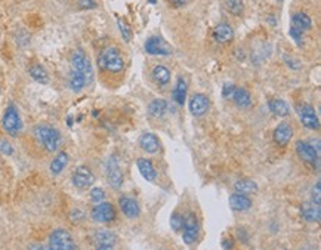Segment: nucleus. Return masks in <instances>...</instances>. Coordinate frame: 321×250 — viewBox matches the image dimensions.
<instances>
[{
  "mask_svg": "<svg viewBox=\"0 0 321 250\" xmlns=\"http://www.w3.org/2000/svg\"><path fill=\"white\" fill-rule=\"evenodd\" d=\"M296 153L297 156L300 157V160H303L306 164L309 166H318V161H320V154L315 151V148L309 144V142H305V141H297L296 142Z\"/></svg>",
  "mask_w": 321,
  "mask_h": 250,
  "instance_id": "6e6552de",
  "label": "nucleus"
},
{
  "mask_svg": "<svg viewBox=\"0 0 321 250\" xmlns=\"http://www.w3.org/2000/svg\"><path fill=\"white\" fill-rule=\"evenodd\" d=\"M234 188L238 194H252L257 191V185L252 179H240L234 184Z\"/></svg>",
  "mask_w": 321,
  "mask_h": 250,
  "instance_id": "c85d7f7f",
  "label": "nucleus"
},
{
  "mask_svg": "<svg viewBox=\"0 0 321 250\" xmlns=\"http://www.w3.org/2000/svg\"><path fill=\"white\" fill-rule=\"evenodd\" d=\"M91 216L95 222L98 223H108V222H113L114 218H116V209L111 203H99L96 204L92 212H91Z\"/></svg>",
  "mask_w": 321,
  "mask_h": 250,
  "instance_id": "423d86ee",
  "label": "nucleus"
},
{
  "mask_svg": "<svg viewBox=\"0 0 321 250\" xmlns=\"http://www.w3.org/2000/svg\"><path fill=\"white\" fill-rule=\"evenodd\" d=\"M70 219L73 220V222H82L83 219H85V213L82 212V210H79V209H73L71 210V213H70Z\"/></svg>",
  "mask_w": 321,
  "mask_h": 250,
  "instance_id": "58836bf2",
  "label": "nucleus"
},
{
  "mask_svg": "<svg viewBox=\"0 0 321 250\" xmlns=\"http://www.w3.org/2000/svg\"><path fill=\"white\" fill-rule=\"evenodd\" d=\"M30 76H32L37 83H42V85L49 83V74H48V71H46V68H45L43 65H39V64L33 65V67L30 68Z\"/></svg>",
  "mask_w": 321,
  "mask_h": 250,
  "instance_id": "c756f323",
  "label": "nucleus"
},
{
  "mask_svg": "<svg viewBox=\"0 0 321 250\" xmlns=\"http://www.w3.org/2000/svg\"><path fill=\"white\" fill-rule=\"evenodd\" d=\"M229 206L235 212H246L252 207V200L249 197H246L244 194L235 192L229 197Z\"/></svg>",
  "mask_w": 321,
  "mask_h": 250,
  "instance_id": "a211bd4d",
  "label": "nucleus"
},
{
  "mask_svg": "<svg viewBox=\"0 0 321 250\" xmlns=\"http://www.w3.org/2000/svg\"><path fill=\"white\" fill-rule=\"evenodd\" d=\"M154 82L160 86H164L170 82V71L164 67V65H156L153 68V73H151Z\"/></svg>",
  "mask_w": 321,
  "mask_h": 250,
  "instance_id": "a878e982",
  "label": "nucleus"
},
{
  "mask_svg": "<svg viewBox=\"0 0 321 250\" xmlns=\"http://www.w3.org/2000/svg\"><path fill=\"white\" fill-rule=\"evenodd\" d=\"M268 108L277 117H287L290 114V108H289L287 102H284L283 99H269Z\"/></svg>",
  "mask_w": 321,
  "mask_h": 250,
  "instance_id": "5701e85b",
  "label": "nucleus"
},
{
  "mask_svg": "<svg viewBox=\"0 0 321 250\" xmlns=\"http://www.w3.org/2000/svg\"><path fill=\"white\" fill-rule=\"evenodd\" d=\"M170 3H172L175 8H184V6L188 3V0H170Z\"/></svg>",
  "mask_w": 321,
  "mask_h": 250,
  "instance_id": "37998d69",
  "label": "nucleus"
},
{
  "mask_svg": "<svg viewBox=\"0 0 321 250\" xmlns=\"http://www.w3.org/2000/svg\"><path fill=\"white\" fill-rule=\"evenodd\" d=\"M184 216L181 215V213H173L172 215V218H170V226L173 228V231H176V232H181L182 231V228H184Z\"/></svg>",
  "mask_w": 321,
  "mask_h": 250,
  "instance_id": "473e14b6",
  "label": "nucleus"
},
{
  "mask_svg": "<svg viewBox=\"0 0 321 250\" xmlns=\"http://www.w3.org/2000/svg\"><path fill=\"white\" fill-rule=\"evenodd\" d=\"M96 250H114V246H98Z\"/></svg>",
  "mask_w": 321,
  "mask_h": 250,
  "instance_id": "a18cd8bd",
  "label": "nucleus"
},
{
  "mask_svg": "<svg viewBox=\"0 0 321 250\" xmlns=\"http://www.w3.org/2000/svg\"><path fill=\"white\" fill-rule=\"evenodd\" d=\"M94 241L98 246H114L117 243V235L108 229H99L94 235Z\"/></svg>",
  "mask_w": 321,
  "mask_h": 250,
  "instance_id": "412c9836",
  "label": "nucleus"
},
{
  "mask_svg": "<svg viewBox=\"0 0 321 250\" xmlns=\"http://www.w3.org/2000/svg\"><path fill=\"white\" fill-rule=\"evenodd\" d=\"M0 153L6 154V156H12L15 153V150H14V147H12V144L9 141L0 138Z\"/></svg>",
  "mask_w": 321,
  "mask_h": 250,
  "instance_id": "e433bc0d",
  "label": "nucleus"
},
{
  "mask_svg": "<svg viewBox=\"0 0 321 250\" xmlns=\"http://www.w3.org/2000/svg\"><path fill=\"white\" fill-rule=\"evenodd\" d=\"M68 85H70V89H71V91L80 92V91L88 85V80L85 79V76H82V74H79V73H76V71H71Z\"/></svg>",
  "mask_w": 321,
  "mask_h": 250,
  "instance_id": "7c9ffc66",
  "label": "nucleus"
},
{
  "mask_svg": "<svg viewBox=\"0 0 321 250\" xmlns=\"http://www.w3.org/2000/svg\"><path fill=\"white\" fill-rule=\"evenodd\" d=\"M67 164H68V154L67 153H64V151H61L54 160H52V163H51V173L52 175H60L65 167H67Z\"/></svg>",
  "mask_w": 321,
  "mask_h": 250,
  "instance_id": "bb28decb",
  "label": "nucleus"
},
{
  "mask_svg": "<svg viewBox=\"0 0 321 250\" xmlns=\"http://www.w3.org/2000/svg\"><path fill=\"white\" fill-rule=\"evenodd\" d=\"M300 213H302V218L306 222H320V219H321L320 204H315L312 201L303 203L302 207H300Z\"/></svg>",
  "mask_w": 321,
  "mask_h": 250,
  "instance_id": "f3484780",
  "label": "nucleus"
},
{
  "mask_svg": "<svg viewBox=\"0 0 321 250\" xmlns=\"http://www.w3.org/2000/svg\"><path fill=\"white\" fill-rule=\"evenodd\" d=\"M104 198H105V192H104V189H102V188H99V187H96V188H92V191H91V200H92L95 204H99V203H102V201H104Z\"/></svg>",
  "mask_w": 321,
  "mask_h": 250,
  "instance_id": "f704fd0d",
  "label": "nucleus"
},
{
  "mask_svg": "<svg viewBox=\"0 0 321 250\" xmlns=\"http://www.w3.org/2000/svg\"><path fill=\"white\" fill-rule=\"evenodd\" d=\"M187 82L185 79L179 77L178 82H176V86H175V91H173V99L178 105H184L185 99H187Z\"/></svg>",
  "mask_w": 321,
  "mask_h": 250,
  "instance_id": "cd10ccee",
  "label": "nucleus"
},
{
  "mask_svg": "<svg viewBox=\"0 0 321 250\" xmlns=\"http://www.w3.org/2000/svg\"><path fill=\"white\" fill-rule=\"evenodd\" d=\"M311 195H312V203L321 204V185H320V182H317V184L314 185Z\"/></svg>",
  "mask_w": 321,
  "mask_h": 250,
  "instance_id": "4c0bfd02",
  "label": "nucleus"
},
{
  "mask_svg": "<svg viewBox=\"0 0 321 250\" xmlns=\"http://www.w3.org/2000/svg\"><path fill=\"white\" fill-rule=\"evenodd\" d=\"M49 249L51 250H77V246L67 229L58 228L49 237Z\"/></svg>",
  "mask_w": 321,
  "mask_h": 250,
  "instance_id": "7ed1b4c3",
  "label": "nucleus"
},
{
  "mask_svg": "<svg viewBox=\"0 0 321 250\" xmlns=\"http://www.w3.org/2000/svg\"><path fill=\"white\" fill-rule=\"evenodd\" d=\"M29 250H51L49 247H46V246H42V244H37V243H34V244H32L30 246V249Z\"/></svg>",
  "mask_w": 321,
  "mask_h": 250,
  "instance_id": "c03bdc74",
  "label": "nucleus"
},
{
  "mask_svg": "<svg viewBox=\"0 0 321 250\" xmlns=\"http://www.w3.org/2000/svg\"><path fill=\"white\" fill-rule=\"evenodd\" d=\"M77 3L82 9H95L96 8L95 0H77Z\"/></svg>",
  "mask_w": 321,
  "mask_h": 250,
  "instance_id": "a19ab883",
  "label": "nucleus"
},
{
  "mask_svg": "<svg viewBox=\"0 0 321 250\" xmlns=\"http://www.w3.org/2000/svg\"><path fill=\"white\" fill-rule=\"evenodd\" d=\"M67 125H68V126H70V127H71V126H73V117H71V116H70V117H68V119H67Z\"/></svg>",
  "mask_w": 321,
  "mask_h": 250,
  "instance_id": "49530a36",
  "label": "nucleus"
},
{
  "mask_svg": "<svg viewBox=\"0 0 321 250\" xmlns=\"http://www.w3.org/2000/svg\"><path fill=\"white\" fill-rule=\"evenodd\" d=\"M291 136H293V127H291V125H289V123H286V122L280 123V125L275 127L274 135H272L275 144L280 145V147H286V145L290 142Z\"/></svg>",
  "mask_w": 321,
  "mask_h": 250,
  "instance_id": "4468645a",
  "label": "nucleus"
},
{
  "mask_svg": "<svg viewBox=\"0 0 321 250\" xmlns=\"http://www.w3.org/2000/svg\"><path fill=\"white\" fill-rule=\"evenodd\" d=\"M222 247H224L225 250H232V247H234V240H232V238H224Z\"/></svg>",
  "mask_w": 321,
  "mask_h": 250,
  "instance_id": "79ce46f5",
  "label": "nucleus"
},
{
  "mask_svg": "<svg viewBox=\"0 0 321 250\" xmlns=\"http://www.w3.org/2000/svg\"><path fill=\"white\" fill-rule=\"evenodd\" d=\"M139 173L147 179V181H154L157 178V170L154 167V164L151 163V160L148 158H138L136 160Z\"/></svg>",
  "mask_w": 321,
  "mask_h": 250,
  "instance_id": "aec40b11",
  "label": "nucleus"
},
{
  "mask_svg": "<svg viewBox=\"0 0 321 250\" xmlns=\"http://www.w3.org/2000/svg\"><path fill=\"white\" fill-rule=\"evenodd\" d=\"M225 6L232 15H241L244 11L243 0H225Z\"/></svg>",
  "mask_w": 321,
  "mask_h": 250,
  "instance_id": "2f4dec72",
  "label": "nucleus"
},
{
  "mask_svg": "<svg viewBox=\"0 0 321 250\" xmlns=\"http://www.w3.org/2000/svg\"><path fill=\"white\" fill-rule=\"evenodd\" d=\"M182 238L185 244H193L197 240L198 235V219L195 216V213L190 212L185 219H184V228H182Z\"/></svg>",
  "mask_w": 321,
  "mask_h": 250,
  "instance_id": "0eeeda50",
  "label": "nucleus"
},
{
  "mask_svg": "<svg viewBox=\"0 0 321 250\" xmlns=\"http://www.w3.org/2000/svg\"><path fill=\"white\" fill-rule=\"evenodd\" d=\"M98 64L102 70H107L110 73H120L125 68V61L122 58V54L116 48H107L101 54Z\"/></svg>",
  "mask_w": 321,
  "mask_h": 250,
  "instance_id": "f03ea898",
  "label": "nucleus"
},
{
  "mask_svg": "<svg viewBox=\"0 0 321 250\" xmlns=\"http://www.w3.org/2000/svg\"><path fill=\"white\" fill-rule=\"evenodd\" d=\"M299 119L302 122V125L306 127V129H311V130H317L320 127V120H318V116L314 110V107L305 104L300 107L299 110Z\"/></svg>",
  "mask_w": 321,
  "mask_h": 250,
  "instance_id": "f8f14e48",
  "label": "nucleus"
},
{
  "mask_svg": "<svg viewBox=\"0 0 321 250\" xmlns=\"http://www.w3.org/2000/svg\"><path fill=\"white\" fill-rule=\"evenodd\" d=\"M107 181L116 189H119L123 184V173H122L120 164L114 156H111L107 161Z\"/></svg>",
  "mask_w": 321,
  "mask_h": 250,
  "instance_id": "1a4fd4ad",
  "label": "nucleus"
},
{
  "mask_svg": "<svg viewBox=\"0 0 321 250\" xmlns=\"http://www.w3.org/2000/svg\"><path fill=\"white\" fill-rule=\"evenodd\" d=\"M213 39L218 42V43H228L234 39V31L231 29V26L228 24H219L215 30H213Z\"/></svg>",
  "mask_w": 321,
  "mask_h": 250,
  "instance_id": "6ab92c4d",
  "label": "nucleus"
},
{
  "mask_svg": "<svg viewBox=\"0 0 321 250\" xmlns=\"http://www.w3.org/2000/svg\"><path fill=\"white\" fill-rule=\"evenodd\" d=\"M302 250H317V249H314L312 246H306V247H303Z\"/></svg>",
  "mask_w": 321,
  "mask_h": 250,
  "instance_id": "de8ad7c7",
  "label": "nucleus"
},
{
  "mask_svg": "<svg viewBox=\"0 0 321 250\" xmlns=\"http://www.w3.org/2000/svg\"><path fill=\"white\" fill-rule=\"evenodd\" d=\"M167 111V102L164 99H154L150 105H148V113L153 119H160L166 114Z\"/></svg>",
  "mask_w": 321,
  "mask_h": 250,
  "instance_id": "393cba45",
  "label": "nucleus"
},
{
  "mask_svg": "<svg viewBox=\"0 0 321 250\" xmlns=\"http://www.w3.org/2000/svg\"><path fill=\"white\" fill-rule=\"evenodd\" d=\"M34 135L39 139V142L45 147L46 151L54 153L60 148L61 133L55 127L49 126V125H39L34 127Z\"/></svg>",
  "mask_w": 321,
  "mask_h": 250,
  "instance_id": "f257e3e1",
  "label": "nucleus"
},
{
  "mask_svg": "<svg viewBox=\"0 0 321 250\" xmlns=\"http://www.w3.org/2000/svg\"><path fill=\"white\" fill-rule=\"evenodd\" d=\"M291 26L299 29L300 31H308L312 27V20L305 14V12H296L291 17Z\"/></svg>",
  "mask_w": 321,
  "mask_h": 250,
  "instance_id": "4be33fe9",
  "label": "nucleus"
},
{
  "mask_svg": "<svg viewBox=\"0 0 321 250\" xmlns=\"http://www.w3.org/2000/svg\"><path fill=\"white\" fill-rule=\"evenodd\" d=\"M234 91H235V86H234V85H231V83H226V85H224V91H222V95H224V98H226V99H231V98H232V95H234Z\"/></svg>",
  "mask_w": 321,
  "mask_h": 250,
  "instance_id": "ea45409f",
  "label": "nucleus"
},
{
  "mask_svg": "<svg viewBox=\"0 0 321 250\" xmlns=\"http://www.w3.org/2000/svg\"><path fill=\"white\" fill-rule=\"evenodd\" d=\"M148 2H150V3H156V0H148Z\"/></svg>",
  "mask_w": 321,
  "mask_h": 250,
  "instance_id": "09e8293b",
  "label": "nucleus"
},
{
  "mask_svg": "<svg viewBox=\"0 0 321 250\" xmlns=\"http://www.w3.org/2000/svg\"><path fill=\"white\" fill-rule=\"evenodd\" d=\"M139 145L141 148L148 153V154H156L159 150H160V142H159V138L154 135V133H150V132H145L141 135L139 138Z\"/></svg>",
  "mask_w": 321,
  "mask_h": 250,
  "instance_id": "dca6fc26",
  "label": "nucleus"
},
{
  "mask_svg": "<svg viewBox=\"0 0 321 250\" xmlns=\"http://www.w3.org/2000/svg\"><path fill=\"white\" fill-rule=\"evenodd\" d=\"M188 108H190V113L193 116H203L207 113L209 110V98L203 94H194L188 102Z\"/></svg>",
  "mask_w": 321,
  "mask_h": 250,
  "instance_id": "ddd939ff",
  "label": "nucleus"
},
{
  "mask_svg": "<svg viewBox=\"0 0 321 250\" xmlns=\"http://www.w3.org/2000/svg\"><path fill=\"white\" fill-rule=\"evenodd\" d=\"M289 34H290V37L299 45V46H302V43H303V31H300L299 29H296V27H290V30H289Z\"/></svg>",
  "mask_w": 321,
  "mask_h": 250,
  "instance_id": "c9c22d12",
  "label": "nucleus"
},
{
  "mask_svg": "<svg viewBox=\"0 0 321 250\" xmlns=\"http://www.w3.org/2000/svg\"><path fill=\"white\" fill-rule=\"evenodd\" d=\"M117 26H119V29H120V33H122V36H123V39L126 40V42H130L132 40V30H130V27L128 26V23H125L123 20H117Z\"/></svg>",
  "mask_w": 321,
  "mask_h": 250,
  "instance_id": "72a5a7b5",
  "label": "nucleus"
},
{
  "mask_svg": "<svg viewBox=\"0 0 321 250\" xmlns=\"http://www.w3.org/2000/svg\"><path fill=\"white\" fill-rule=\"evenodd\" d=\"M232 99L237 104V107H240V108H249L252 105V96L244 88H235Z\"/></svg>",
  "mask_w": 321,
  "mask_h": 250,
  "instance_id": "b1692460",
  "label": "nucleus"
},
{
  "mask_svg": "<svg viewBox=\"0 0 321 250\" xmlns=\"http://www.w3.org/2000/svg\"><path fill=\"white\" fill-rule=\"evenodd\" d=\"M71 67H73V71L85 76V79L88 80V83L92 80V76H94V71H92V64L88 58V55L82 51V49H77L74 51L73 57H71Z\"/></svg>",
  "mask_w": 321,
  "mask_h": 250,
  "instance_id": "39448f33",
  "label": "nucleus"
},
{
  "mask_svg": "<svg viewBox=\"0 0 321 250\" xmlns=\"http://www.w3.org/2000/svg\"><path fill=\"white\" fill-rule=\"evenodd\" d=\"M119 206H120V210L123 212L125 216L130 218V219H135L139 216L141 210H139V204L136 203V200L128 197V195H122L119 198Z\"/></svg>",
  "mask_w": 321,
  "mask_h": 250,
  "instance_id": "2eb2a0df",
  "label": "nucleus"
},
{
  "mask_svg": "<svg viewBox=\"0 0 321 250\" xmlns=\"http://www.w3.org/2000/svg\"><path fill=\"white\" fill-rule=\"evenodd\" d=\"M145 51L148 52V55L154 57H167L172 54V48L157 36H153L145 42Z\"/></svg>",
  "mask_w": 321,
  "mask_h": 250,
  "instance_id": "9b49d317",
  "label": "nucleus"
},
{
  "mask_svg": "<svg viewBox=\"0 0 321 250\" xmlns=\"http://www.w3.org/2000/svg\"><path fill=\"white\" fill-rule=\"evenodd\" d=\"M95 182V175L88 166H79L73 173V184L80 189H86Z\"/></svg>",
  "mask_w": 321,
  "mask_h": 250,
  "instance_id": "9d476101",
  "label": "nucleus"
},
{
  "mask_svg": "<svg viewBox=\"0 0 321 250\" xmlns=\"http://www.w3.org/2000/svg\"><path fill=\"white\" fill-rule=\"evenodd\" d=\"M2 126L5 129L6 133H9L11 136H17L21 129H23V122L20 117V113L17 110V107L14 104H9L5 110L3 114V120H2Z\"/></svg>",
  "mask_w": 321,
  "mask_h": 250,
  "instance_id": "20e7f679",
  "label": "nucleus"
}]
</instances>
